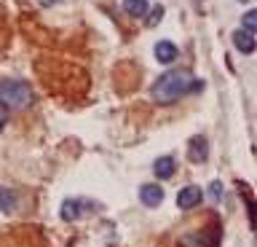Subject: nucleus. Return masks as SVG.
<instances>
[{
    "label": "nucleus",
    "mask_w": 257,
    "mask_h": 247,
    "mask_svg": "<svg viewBox=\"0 0 257 247\" xmlns=\"http://www.w3.org/2000/svg\"><path fill=\"white\" fill-rule=\"evenodd\" d=\"M188 158L193 164H204L209 158V142L204 134H196V137L190 140V148H188Z\"/></svg>",
    "instance_id": "0eeeda50"
},
{
    "label": "nucleus",
    "mask_w": 257,
    "mask_h": 247,
    "mask_svg": "<svg viewBox=\"0 0 257 247\" xmlns=\"http://www.w3.org/2000/svg\"><path fill=\"white\" fill-rule=\"evenodd\" d=\"M233 46H236L241 54H252L257 49V38L252 33H246V30H236V33H233Z\"/></svg>",
    "instance_id": "6e6552de"
},
{
    "label": "nucleus",
    "mask_w": 257,
    "mask_h": 247,
    "mask_svg": "<svg viewBox=\"0 0 257 247\" xmlns=\"http://www.w3.org/2000/svg\"><path fill=\"white\" fill-rule=\"evenodd\" d=\"M201 202H204V191L198 186H185L180 194H177V207H180V210H196Z\"/></svg>",
    "instance_id": "39448f33"
},
{
    "label": "nucleus",
    "mask_w": 257,
    "mask_h": 247,
    "mask_svg": "<svg viewBox=\"0 0 257 247\" xmlns=\"http://www.w3.org/2000/svg\"><path fill=\"white\" fill-rule=\"evenodd\" d=\"M209 199H212V202H222V183L220 180H214L212 186H209Z\"/></svg>",
    "instance_id": "2eb2a0df"
},
{
    "label": "nucleus",
    "mask_w": 257,
    "mask_h": 247,
    "mask_svg": "<svg viewBox=\"0 0 257 247\" xmlns=\"http://www.w3.org/2000/svg\"><path fill=\"white\" fill-rule=\"evenodd\" d=\"M217 234H212V228H204V231H190L185 234L180 242L182 247H217Z\"/></svg>",
    "instance_id": "20e7f679"
},
{
    "label": "nucleus",
    "mask_w": 257,
    "mask_h": 247,
    "mask_svg": "<svg viewBox=\"0 0 257 247\" xmlns=\"http://www.w3.org/2000/svg\"><path fill=\"white\" fill-rule=\"evenodd\" d=\"M241 196H244V204H246V212H249V226H252V231H257V202H254V196L249 194L244 186H241Z\"/></svg>",
    "instance_id": "f8f14e48"
},
{
    "label": "nucleus",
    "mask_w": 257,
    "mask_h": 247,
    "mask_svg": "<svg viewBox=\"0 0 257 247\" xmlns=\"http://www.w3.org/2000/svg\"><path fill=\"white\" fill-rule=\"evenodd\" d=\"M177 46L172 41H158L156 43V59L161 62V65H172V62L177 59Z\"/></svg>",
    "instance_id": "9d476101"
},
{
    "label": "nucleus",
    "mask_w": 257,
    "mask_h": 247,
    "mask_svg": "<svg viewBox=\"0 0 257 247\" xmlns=\"http://www.w3.org/2000/svg\"><path fill=\"white\" fill-rule=\"evenodd\" d=\"M62 0H38V6H43V9H51V6H59Z\"/></svg>",
    "instance_id": "a211bd4d"
},
{
    "label": "nucleus",
    "mask_w": 257,
    "mask_h": 247,
    "mask_svg": "<svg viewBox=\"0 0 257 247\" xmlns=\"http://www.w3.org/2000/svg\"><path fill=\"white\" fill-rule=\"evenodd\" d=\"M198 78L190 73V70H169L153 84V100L161 102V105H172V102L182 100L185 94H190L193 89H198Z\"/></svg>",
    "instance_id": "f257e3e1"
},
{
    "label": "nucleus",
    "mask_w": 257,
    "mask_h": 247,
    "mask_svg": "<svg viewBox=\"0 0 257 247\" xmlns=\"http://www.w3.org/2000/svg\"><path fill=\"white\" fill-rule=\"evenodd\" d=\"M161 17H164V6H153V11H150V17H148V25L156 27L158 22H161Z\"/></svg>",
    "instance_id": "dca6fc26"
},
{
    "label": "nucleus",
    "mask_w": 257,
    "mask_h": 247,
    "mask_svg": "<svg viewBox=\"0 0 257 247\" xmlns=\"http://www.w3.org/2000/svg\"><path fill=\"white\" fill-rule=\"evenodd\" d=\"M174 170H177V164H174L172 156H158L156 161H153V172H156L158 180H169L174 175Z\"/></svg>",
    "instance_id": "1a4fd4ad"
},
{
    "label": "nucleus",
    "mask_w": 257,
    "mask_h": 247,
    "mask_svg": "<svg viewBox=\"0 0 257 247\" xmlns=\"http://www.w3.org/2000/svg\"><path fill=\"white\" fill-rule=\"evenodd\" d=\"M19 204V194L14 188H0V210L3 212H14Z\"/></svg>",
    "instance_id": "9b49d317"
},
{
    "label": "nucleus",
    "mask_w": 257,
    "mask_h": 247,
    "mask_svg": "<svg viewBox=\"0 0 257 247\" xmlns=\"http://www.w3.org/2000/svg\"><path fill=\"white\" fill-rule=\"evenodd\" d=\"M241 25H244V30H246V33H252V35H257V9H252V11H246L244 17H241Z\"/></svg>",
    "instance_id": "4468645a"
},
{
    "label": "nucleus",
    "mask_w": 257,
    "mask_h": 247,
    "mask_svg": "<svg viewBox=\"0 0 257 247\" xmlns=\"http://www.w3.org/2000/svg\"><path fill=\"white\" fill-rule=\"evenodd\" d=\"M238 3H246V0H238Z\"/></svg>",
    "instance_id": "6ab92c4d"
},
{
    "label": "nucleus",
    "mask_w": 257,
    "mask_h": 247,
    "mask_svg": "<svg viewBox=\"0 0 257 247\" xmlns=\"http://www.w3.org/2000/svg\"><path fill=\"white\" fill-rule=\"evenodd\" d=\"M6 121H8V108L3 105V102H0V129L6 126Z\"/></svg>",
    "instance_id": "f3484780"
},
{
    "label": "nucleus",
    "mask_w": 257,
    "mask_h": 247,
    "mask_svg": "<svg viewBox=\"0 0 257 247\" xmlns=\"http://www.w3.org/2000/svg\"><path fill=\"white\" fill-rule=\"evenodd\" d=\"M140 202L150 210H156V207L164 204V188L158 183H145V186H140Z\"/></svg>",
    "instance_id": "423d86ee"
},
{
    "label": "nucleus",
    "mask_w": 257,
    "mask_h": 247,
    "mask_svg": "<svg viewBox=\"0 0 257 247\" xmlns=\"http://www.w3.org/2000/svg\"><path fill=\"white\" fill-rule=\"evenodd\" d=\"M91 207H96V204H94V202H88V199H64V202H62V210H59V215H62V220L72 223V220H80V218H86L88 212H94Z\"/></svg>",
    "instance_id": "7ed1b4c3"
},
{
    "label": "nucleus",
    "mask_w": 257,
    "mask_h": 247,
    "mask_svg": "<svg viewBox=\"0 0 257 247\" xmlns=\"http://www.w3.org/2000/svg\"><path fill=\"white\" fill-rule=\"evenodd\" d=\"M32 89L24 81H0V102L11 110H24L32 105Z\"/></svg>",
    "instance_id": "f03ea898"
},
{
    "label": "nucleus",
    "mask_w": 257,
    "mask_h": 247,
    "mask_svg": "<svg viewBox=\"0 0 257 247\" xmlns=\"http://www.w3.org/2000/svg\"><path fill=\"white\" fill-rule=\"evenodd\" d=\"M123 11L128 14V17H145L148 0H123Z\"/></svg>",
    "instance_id": "ddd939ff"
}]
</instances>
